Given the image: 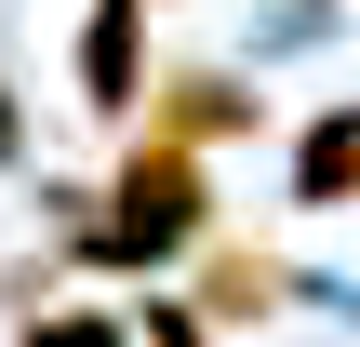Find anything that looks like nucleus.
I'll list each match as a JSON object with an SVG mask.
<instances>
[{
  "label": "nucleus",
  "instance_id": "obj_9",
  "mask_svg": "<svg viewBox=\"0 0 360 347\" xmlns=\"http://www.w3.org/2000/svg\"><path fill=\"white\" fill-rule=\"evenodd\" d=\"M147 13H174V0H147Z\"/></svg>",
  "mask_w": 360,
  "mask_h": 347
},
{
  "label": "nucleus",
  "instance_id": "obj_2",
  "mask_svg": "<svg viewBox=\"0 0 360 347\" xmlns=\"http://www.w3.org/2000/svg\"><path fill=\"white\" fill-rule=\"evenodd\" d=\"M147 80H160V13H147V0H80V27H67V94H80V120H94V134H134V120H147Z\"/></svg>",
  "mask_w": 360,
  "mask_h": 347
},
{
  "label": "nucleus",
  "instance_id": "obj_8",
  "mask_svg": "<svg viewBox=\"0 0 360 347\" xmlns=\"http://www.w3.org/2000/svg\"><path fill=\"white\" fill-rule=\"evenodd\" d=\"M0 174H27V94H13V67H0Z\"/></svg>",
  "mask_w": 360,
  "mask_h": 347
},
{
  "label": "nucleus",
  "instance_id": "obj_4",
  "mask_svg": "<svg viewBox=\"0 0 360 347\" xmlns=\"http://www.w3.org/2000/svg\"><path fill=\"white\" fill-rule=\"evenodd\" d=\"M174 294H187V308H200L214 334H267V321L294 308V267H281V254H267L254 227H214V241L187 254V281H174Z\"/></svg>",
  "mask_w": 360,
  "mask_h": 347
},
{
  "label": "nucleus",
  "instance_id": "obj_6",
  "mask_svg": "<svg viewBox=\"0 0 360 347\" xmlns=\"http://www.w3.org/2000/svg\"><path fill=\"white\" fill-rule=\"evenodd\" d=\"M13 347H134V308H107V294H53V308H27Z\"/></svg>",
  "mask_w": 360,
  "mask_h": 347
},
{
  "label": "nucleus",
  "instance_id": "obj_5",
  "mask_svg": "<svg viewBox=\"0 0 360 347\" xmlns=\"http://www.w3.org/2000/svg\"><path fill=\"white\" fill-rule=\"evenodd\" d=\"M281 201L321 227V214H360V94H334L307 134H294V160H281Z\"/></svg>",
  "mask_w": 360,
  "mask_h": 347
},
{
  "label": "nucleus",
  "instance_id": "obj_7",
  "mask_svg": "<svg viewBox=\"0 0 360 347\" xmlns=\"http://www.w3.org/2000/svg\"><path fill=\"white\" fill-rule=\"evenodd\" d=\"M134 347H214V321H200L174 281H134Z\"/></svg>",
  "mask_w": 360,
  "mask_h": 347
},
{
  "label": "nucleus",
  "instance_id": "obj_1",
  "mask_svg": "<svg viewBox=\"0 0 360 347\" xmlns=\"http://www.w3.org/2000/svg\"><path fill=\"white\" fill-rule=\"evenodd\" d=\"M227 227V187L200 147H160V134H120L107 187L80 201V227L53 241L67 281H187V254Z\"/></svg>",
  "mask_w": 360,
  "mask_h": 347
},
{
  "label": "nucleus",
  "instance_id": "obj_3",
  "mask_svg": "<svg viewBox=\"0 0 360 347\" xmlns=\"http://www.w3.org/2000/svg\"><path fill=\"white\" fill-rule=\"evenodd\" d=\"M134 134L227 160V147H254V134H267V94H254L240 67H214V53H160V80H147V120H134Z\"/></svg>",
  "mask_w": 360,
  "mask_h": 347
}]
</instances>
